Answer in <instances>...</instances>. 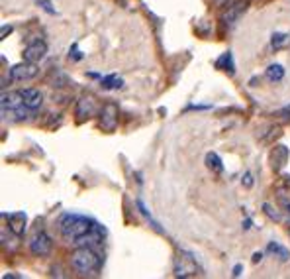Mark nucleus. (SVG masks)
<instances>
[{
    "mask_svg": "<svg viewBox=\"0 0 290 279\" xmlns=\"http://www.w3.org/2000/svg\"><path fill=\"white\" fill-rule=\"evenodd\" d=\"M71 266L80 276H98L102 260L90 246H78L71 254Z\"/></svg>",
    "mask_w": 290,
    "mask_h": 279,
    "instance_id": "1",
    "label": "nucleus"
},
{
    "mask_svg": "<svg viewBox=\"0 0 290 279\" xmlns=\"http://www.w3.org/2000/svg\"><path fill=\"white\" fill-rule=\"evenodd\" d=\"M92 226H94V222H92V220H88L86 216L71 214V212L63 214V216H61V220H59V230H61L63 238H65V240H69V242H72V244H74L80 236L88 234V232L92 230Z\"/></svg>",
    "mask_w": 290,
    "mask_h": 279,
    "instance_id": "2",
    "label": "nucleus"
},
{
    "mask_svg": "<svg viewBox=\"0 0 290 279\" xmlns=\"http://www.w3.org/2000/svg\"><path fill=\"white\" fill-rule=\"evenodd\" d=\"M173 272L177 278H194L198 274V266L194 262V258L186 252H181L177 258H175V264H173Z\"/></svg>",
    "mask_w": 290,
    "mask_h": 279,
    "instance_id": "3",
    "label": "nucleus"
},
{
    "mask_svg": "<svg viewBox=\"0 0 290 279\" xmlns=\"http://www.w3.org/2000/svg\"><path fill=\"white\" fill-rule=\"evenodd\" d=\"M30 250H32L34 256H49L51 250H53L51 236L47 232H43V230H37L30 240Z\"/></svg>",
    "mask_w": 290,
    "mask_h": 279,
    "instance_id": "4",
    "label": "nucleus"
},
{
    "mask_svg": "<svg viewBox=\"0 0 290 279\" xmlns=\"http://www.w3.org/2000/svg\"><path fill=\"white\" fill-rule=\"evenodd\" d=\"M37 75H39L37 65L32 63V61H26V59L10 69V79L12 81H30V79H36Z\"/></svg>",
    "mask_w": 290,
    "mask_h": 279,
    "instance_id": "5",
    "label": "nucleus"
},
{
    "mask_svg": "<svg viewBox=\"0 0 290 279\" xmlns=\"http://www.w3.org/2000/svg\"><path fill=\"white\" fill-rule=\"evenodd\" d=\"M118 126V106L114 102H106L100 110V128L104 132H114Z\"/></svg>",
    "mask_w": 290,
    "mask_h": 279,
    "instance_id": "6",
    "label": "nucleus"
},
{
    "mask_svg": "<svg viewBox=\"0 0 290 279\" xmlns=\"http://www.w3.org/2000/svg\"><path fill=\"white\" fill-rule=\"evenodd\" d=\"M247 10V0H235L231 6H227V10L221 14V24L223 26H227V28H231L239 18H241V14Z\"/></svg>",
    "mask_w": 290,
    "mask_h": 279,
    "instance_id": "7",
    "label": "nucleus"
},
{
    "mask_svg": "<svg viewBox=\"0 0 290 279\" xmlns=\"http://www.w3.org/2000/svg\"><path fill=\"white\" fill-rule=\"evenodd\" d=\"M45 55H47V43L41 41V40L32 41V43L24 49V59H26V61H32V63L41 61Z\"/></svg>",
    "mask_w": 290,
    "mask_h": 279,
    "instance_id": "8",
    "label": "nucleus"
},
{
    "mask_svg": "<svg viewBox=\"0 0 290 279\" xmlns=\"http://www.w3.org/2000/svg\"><path fill=\"white\" fill-rule=\"evenodd\" d=\"M96 110V104H94V98L92 96H80L76 100V108H74V114L78 120H88Z\"/></svg>",
    "mask_w": 290,
    "mask_h": 279,
    "instance_id": "9",
    "label": "nucleus"
},
{
    "mask_svg": "<svg viewBox=\"0 0 290 279\" xmlns=\"http://www.w3.org/2000/svg\"><path fill=\"white\" fill-rule=\"evenodd\" d=\"M4 218L8 220V228L14 236H22L26 232V212H12V214H4Z\"/></svg>",
    "mask_w": 290,
    "mask_h": 279,
    "instance_id": "10",
    "label": "nucleus"
},
{
    "mask_svg": "<svg viewBox=\"0 0 290 279\" xmlns=\"http://www.w3.org/2000/svg\"><path fill=\"white\" fill-rule=\"evenodd\" d=\"M20 94L24 98V104L30 108V110H37L43 102V94L37 89H20Z\"/></svg>",
    "mask_w": 290,
    "mask_h": 279,
    "instance_id": "11",
    "label": "nucleus"
},
{
    "mask_svg": "<svg viewBox=\"0 0 290 279\" xmlns=\"http://www.w3.org/2000/svg\"><path fill=\"white\" fill-rule=\"evenodd\" d=\"M287 159H289V148L287 146H277L275 150H273V154H271V165H273V169H281L285 163H287Z\"/></svg>",
    "mask_w": 290,
    "mask_h": 279,
    "instance_id": "12",
    "label": "nucleus"
},
{
    "mask_svg": "<svg viewBox=\"0 0 290 279\" xmlns=\"http://www.w3.org/2000/svg\"><path fill=\"white\" fill-rule=\"evenodd\" d=\"M49 85H51V87H57V89L67 87V85H69V77H67L59 67H53V69H51V75H49Z\"/></svg>",
    "mask_w": 290,
    "mask_h": 279,
    "instance_id": "13",
    "label": "nucleus"
},
{
    "mask_svg": "<svg viewBox=\"0 0 290 279\" xmlns=\"http://www.w3.org/2000/svg\"><path fill=\"white\" fill-rule=\"evenodd\" d=\"M267 252L271 254V256H275V258H279L281 262H287L290 258L289 250L285 248V246H281L279 242H269L267 244Z\"/></svg>",
    "mask_w": 290,
    "mask_h": 279,
    "instance_id": "14",
    "label": "nucleus"
},
{
    "mask_svg": "<svg viewBox=\"0 0 290 279\" xmlns=\"http://www.w3.org/2000/svg\"><path fill=\"white\" fill-rule=\"evenodd\" d=\"M204 161H206V167H208L212 173H221V171H223V163H221L219 156L214 154V152H208L206 158H204Z\"/></svg>",
    "mask_w": 290,
    "mask_h": 279,
    "instance_id": "15",
    "label": "nucleus"
},
{
    "mask_svg": "<svg viewBox=\"0 0 290 279\" xmlns=\"http://www.w3.org/2000/svg\"><path fill=\"white\" fill-rule=\"evenodd\" d=\"M267 79H269L271 83H279V81H283V79H285V67H283L281 63H273V65H269V69H267Z\"/></svg>",
    "mask_w": 290,
    "mask_h": 279,
    "instance_id": "16",
    "label": "nucleus"
},
{
    "mask_svg": "<svg viewBox=\"0 0 290 279\" xmlns=\"http://www.w3.org/2000/svg\"><path fill=\"white\" fill-rule=\"evenodd\" d=\"M218 69H223V71H229V75L235 73V65H233V57H231V51H225L219 59L216 61Z\"/></svg>",
    "mask_w": 290,
    "mask_h": 279,
    "instance_id": "17",
    "label": "nucleus"
},
{
    "mask_svg": "<svg viewBox=\"0 0 290 279\" xmlns=\"http://www.w3.org/2000/svg\"><path fill=\"white\" fill-rule=\"evenodd\" d=\"M100 85H102V89L112 91V89H122V87H124V81H122L118 75H108V77H104V79L100 81Z\"/></svg>",
    "mask_w": 290,
    "mask_h": 279,
    "instance_id": "18",
    "label": "nucleus"
},
{
    "mask_svg": "<svg viewBox=\"0 0 290 279\" xmlns=\"http://www.w3.org/2000/svg\"><path fill=\"white\" fill-rule=\"evenodd\" d=\"M136 204H138V208H140V212L144 214V216H145V218H147V220H149V222H151V226H153V228H155L157 232H163V228H161V226H159V224H157V222L153 220V216H151V212L147 210V206H145V204H144V200H142V199H138V200H136Z\"/></svg>",
    "mask_w": 290,
    "mask_h": 279,
    "instance_id": "19",
    "label": "nucleus"
},
{
    "mask_svg": "<svg viewBox=\"0 0 290 279\" xmlns=\"http://www.w3.org/2000/svg\"><path fill=\"white\" fill-rule=\"evenodd\" d=\"M290 40L289 34H281V32H277V34H273V40H271V45L275 47V49H279V47H283V45H287Z\"/></svg>",
    "mask_w": 290,
    "mask_h": 279,
    "instance_id": "20",
    "label": "nucleus"
},
{
    "mask_svg": "<svg viewBox=\"0 0 290 279\" xmlns=\"http://www.w3.org/2000/svg\"><path fill=\"white\" fill-rule=\"evenodd\" d=\"M263 210H265V214H267L269 218H273V220H281V214H279V212H277V210H275L269 202H265V204H263Z\"/></svg>",
    "mask_w": 290,
    "mask_h": 279,
    "instance_id": "21",
    "label": "nucleus"
},
{
    "mask_svg": "<svg viewBox=\"0 0 290 279\" xmlns=\"http://www.w3.org/2000/svg\"><path fill=\"white\" fill-rule=\"evenodd\" d=\"M279 114H281L285 120H290V104H287V106H285V108H283Z\"/></svg>",
    "mask_w": 290,
    "mask_h": 279,
    "instance_id": "22",
    "label": "nucleus"
},
{
    "mask_svg": "<svg viewBox=\"0 0 290 279\" xmlns=\"http://www.w3.org/2000/svg\"><path fill=\"white\" fill-rule=\"evenodd\" d=\"M243 185L245 187L253 185V177H251V173H245V177H243Z\"/></svg>",
    "mask_w": 290,
    "mask_h": 279,
    "instance_id": "23",
    "label": "nucleus"
},
{
    "mask_svg": "<svg viewBox=\"0 0 290 279\" xmlns=\"http://www.w3.org/2000/svg\"><path fill=\"white\" fill-rule=\"evenodd\" d=\"M241 272H243V266H241V264H237V266L233 268V278H239V276H241Z\"/></svg>",
    "mask_w": 290,
    "mask_h": 279,
    "instance_id": "24",
    "label": "nucleus"
},
{
    "mask_svg": "<svg viewBox=\"0 0 290 279\" xmlns=\"http://www.w3.org/2000/svg\"><path fill=\"white\" fill-rule=\"evenodd\" d=\"M6 34H12V26H2V38H6Z\"/></svg>",
    "mask_w": 290,
    "mask_h": 279,
    "instance_id": "25",
    "label": "nucleus"
},
{
    "mask_svg": "<svg viewBox=\"0 0 290 279\" xmlns=\"http://www.w3.org/2000/svg\"><path fill=\"white\" fill-rule=\"evenodd\" d=\"M51 276H55V278H63L61 268H51Z\"/></svg>",
    "mask_w": 290,
    "mask_h": 279,
    "instance_id": "26",
    "label": "nucleus"
},
{
    "mask_svg": "<svg viewBox=\"0 0 290 279\" xmlns=\"http://www.w3.org/2000/svg\"><path fill=\"white\" fill-rule=\"evenodd\" d=\"M261 260H263V254H261V252H255V254H253V264H257V262H261Z\"/></svg>",
    "mask_w": 290,
    "mask_h": 279,
    "instance_id": "27",
    "label": "nucleus"
},
{
    "mask_svg": "<svg viewBox=\"0 0 290 279\" xmlns=\"http://www.w3.org/2000/svg\"><path fill=\"white\" fill-rule=\"evenodd\" d=\"M243 228H245V230L251 228V220H245V222H243Z\"/></svg>",
    "mask_w": 290,
    "mask_h": 279,
    "instance_id": "28",
    "label": "nucleus"
},
{
    "mask_svg": "<svg viewBox=\"0 0 290 279\" xmlns=\"http://www.w3.org/2000/svg\"><path fill=\"white\" fill-rule=\"evenodd\" d=\"M289 210H290V204H289Z\"/></svg>",
    "mask_w": 290,
    "mask_h": 279,
    "instance_id": "29",
    "label": "nucleus"
},
{
    "mask_svg": "<svg viewBox=\"0 0 290 279\" xmlns=\"http://www.w3.org/2000/svg\"><path fill=\"white\" fill-rule=\"evenodd\" d=\"M289 232H290V226H289Z\"/></svg>",
    "mask_w": 290,
    "mask_h": 279,
    "instance_id": "30",
    "label": "nucleus"
}]
</instances>
